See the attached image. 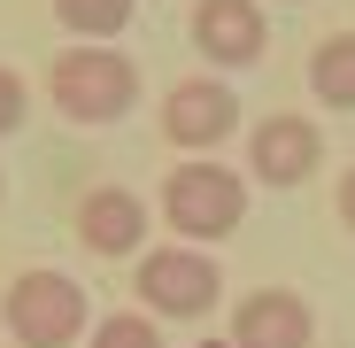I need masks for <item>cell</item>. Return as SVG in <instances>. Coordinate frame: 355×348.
Instances as JSON below:
<instances>
[{
  "instance_id": "6da1fadb",
  "label": "cell",
  "mask_w": 355,
  "mask_h": 348,
  "mask_svg": "<svg viewBox=\"0 0 355 348\" xmlns=\"http://www.w3.org/2000/svg\"><path fill=\"white\" fill-rule=\"evenodd\" d=\"M46 101H54L62 124L108 132V124H124L132 101H139V63L124 47H108V39H78V47H62L46 63Z\"/></svg>"
},
{
  "instance_id": "7a4b0ae2",
  "label": "cell",
  "mask_w": 355,
  "mask_h": 348,
  "mask_svg": "<svg viewBox=\"0 0 355 348\" xmlns=\"http://www.w3.org/2000/svg\"><path fill=\"white\" fill-rule=\"evenodd\" d=\"M162 224L178 232V240H193V248H216L232 240V232L248 224V179L232 163H170V179H162Z\"/></svg>"
},
{
  "instance_id": "3957f363",
  "label": "cell",
  "mask_w": 355,
  "mask_h": 348,
  "mask_svg": "<svg viewBox=\"0 0 355 348\" xmlns=\"http://www.w3.org/2000/svg\"><path fill=\"white\" fill-rule=\"evenodd\" d=\"M0 325H8L16 348H70V340L93 333V310H85V286H78L70 271L39 263V271H16V279H8V295H0Z\"/></svg>"
},
{
  "instance_id": "277c9868",
  "label": "cell",
  "mask_w": 355,
  "mask_h": 348,
  "mask_svg": "<svg viewBox=\"0 0 355 348\" xmlns=\"http://www.w3.org/2000/svg\"><path fill=\"white\" fill-rule=\"evenodd\" d=\"M132 286H139V310H147V317H209V310L224 302V271H216V256L193 248V240L139 248Z\"/></svg>"
},
{
  "instance_id": "5b68a950",
  "label": "cell",
  "mask_w": 355,
  "mask_h": 348,
  "mask_svg": "<svg viewBox=\"0 0 355 348\" xmlns=\"http://www.w3.org/2000/svg\"><path fill=\"white\" fill-rule=\"evenodd\" d=\"M324 163V132L317 116H293V108H270L263 124H248V179L270 186V194H293L309 186Z\"/></svg>"
},
{
  "instance_id": "8992f818",
  "label": "cell",
  "mask_w": 355,
  "mask_h": 348,
  "mask_svg": "<svg viewBox=\"0 0 355 348\" xmlns=\"http://www.w3.org/2000/svg\"><path fill=\"white\" fill-rule=\"evenodd\" d=\"M232 132H240V93L224 78H178L162 93V140L178 155H216Z\"/></svg>"
},
{
  "instance_id": "52a82bcc",
  "label": "cell",
  "mask_w": 355,
  "mask_h": 348,
  "mask_svg": "<svg viewBox=\"0 0 355 348\" xmlns=\"http://www.w3.org/2000/svg\"><path fill=\"white\" fill-rule=\"evenodd\" d=\"M186 31H193V47H201L209 70H248V63H263V47H270L263 0H193Z\"/></svg>"
},
{
  "instance_id": "ba28073f",
  "label": "cell",
  "mask_w": 355,
  "mask_h": 348,
  "mask_svg": "<svg viewBox=\"0 0 355 348\" xmlns=\"http://www.w3.org/2000/svg\"><path fill=\"white\" fill-rule=\"evenodd\" d=\"M232 348H317V310L293 286H255L232 302Z\"/></svg>"
},
{
  "instance_id": "9c48e42d",
  "label": "cell",
  "mask_w": 355,
  "mask_h": 348,
  "mask_svg": "<svg viewBox=\"0 0 355 348\" xmlns=\"http://www.w3.org/2000/svg\"><path fill=\"white\" fill-rule=\"evenodd\" d=\"M70 224H78V240L93 256H139L147 248V201L132 186H85Z\"/></svg>"
},
{
  "instance_id": "30bf717a",
  "label": "cell",
  "mask_w": 355,
  "mask_h": 348,
  "mask_svg": "<svg viewBox=\"0 0 355 348\" xmlns=\"http://www.w3.org/2000/svg\"><path fill=\"white\" fill-rule=\"evenodd\" d=\"M309 93L340 116H355V31H324L309 47Z\"/></svg>"
},
{
  "instance_id": "8fae6325",
  "label": "cell",
  "mask_w": 355,
  "mask_h": 348,
  "mask_svg": "<svg viewBox=\"0 0 355 348\" xmlns=\"http://www.w3.org/2000/svg\"><path fill=\"white\" fill-rule=\"evenodd\" d=\"M139 0H54V24H62L70 39H116L132 24Z\"/></svg>"
},
{
  "instance_id": "7c38bea8",
  "label": "cell",
  "mask_w": 355,
  "mask_h": 348,
  "mask_svg": "<svg viewBox=\"0 0 355 348\" xmlns=\"http://www.w3.org/2000/svg\"><path fill=\"white\" fill-rule=\"evenodd\" d=\"M85 348H162V317H147V310H116V317H93Z\"/></svg>"
},
{
  "instance_id": "4fadbf2b",
  "label": "cell",
  "mask_w": 355,
  "mask_h": 348,
  "mask_svg": "<svg viewBox=\"0 0 355 348\" xmlns=\"http://www.w3.org/2000/svg\"><path fill=\"white\" fill-rule=\"evenodd\" d=\"M24 116H31V85H24V70H8V63H0V140H8V132H24Z\"/></svg>"
},
{
  "instance_id": "5bb4252c",
  "label": "cell",
  "mask_w": 355,
  "mask_h": 348,
  "mask_svg": "<svg viewBox=\"0 0 355 348\" xmlns=\"http://www.w3.org/2000/svg\"><path fill=\"white\" fill-rule=\"evenodd\" d=\"M332 209H340V224H347V232H355V163H347V170H340V186H332Z\"/></svg>"
},
{
  "instance_id": "9a60e30c",
  "label": "cell",
  "mask_w": 355,
  "mask_h": 348,
  "mask_svg": "<svg viewBox=\"0 0 355 348\" xmlns=\"http://www.w3.org/2000/svg\"><path fill=\"white\" fill-rule=\"evenodd\" d=\"M270 8H302V0H270Z\"/></svg>"
},
{
  "instance_id": "2e32d148",
  "label": "cell",
  "mask_w": 355,
  "mask_h": 348,
  "mask_svg": "<svg viewBox=\"0 0 355 348\" xmlns=\"http://www.w3.org/2000/svg\"><path fill=\"white\" fill-rule=\"evenodd\" d=\"M201 348H232V340H201Z\"/></svg>"
},
{
  "instance_id": "e0dca14e",
  "label": "cell",
  "mask_w": 355,
  "mask_h": 348,
  "mask_svg": "<svg viewBox=\"0 0 355 348\" xmlns=\"http://www.w3.org/2000/svg\"><path fill=\"white\" fill-rule=\"evenodd\" d=\"M0 194H8V186H0Z\"/></svg>"
}]
</instances>
